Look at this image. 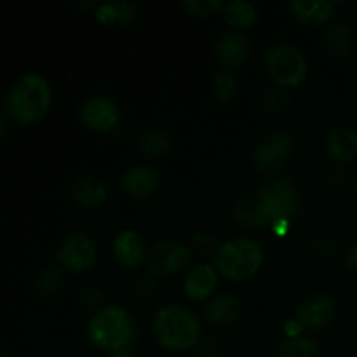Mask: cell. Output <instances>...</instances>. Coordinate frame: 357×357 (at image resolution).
Instances as JSON below:
<instances>
[{
    "label": "cell",
    "instance_id": "6da1fadb",
    "mask_svg": "<svg viewBox=\"0 0 357 357\" xmlns=\"http://www.w3.org/2000/svg\"><path fill=\"white\" fill-rule=\"evenodd\" d=\"M51 105V87L38 73H24L10 86L6 96L7 114L17 122L30 124L45 115Z\"/></svg>",
    "mask_w": 357,
    "mask_h": 357
},
{
    "label": "cell",
    "instance_id": "7a4b0ae2",
    "mask_svg": "<svg viewBox=\"0 0 357 357\" xmlns=\"http://www.w3.org/2000/svg\"><path fill=\"white\" fill-rule=\"evenodd\" d=\"M155 335L167 351H187L201 335V323L192 310L181 305H167L155 316Z\"/></svg>",
    "mask_w": 357,
    "mask_h": 357
},
{
    "label": "cell",
    "instance_id": "3957f363",
    "mask_svg": "<svg viewBox=\"0 0 357 357\" xmlns=\"http://www.w3.org/2000/svg\"><path fill=\"white\" fill-rule=\"evenodd\" d=\"M135 335V319L126 310L115 307H108L94 314L89 324V338L93 344L107 351L129 347Z\"/></svg>",
    "mask_w": 357,
    "mask_h": 357
},
{
    "label": "cell",
    "instance_id": "277c9868",
    "mask_svg": "<svg viewBox=\"0 0 357 357\" xmlns=\"http://www.w3.org/2000/svg\"><path fill=\"white\" fill-rule=\"evenodd\" d=\"M264 261L261 248L250 239H230L218 248L216 267L230 281L250 279Z\"/></svg>",
    "mask_w": 357,
    "mask_h": 357
},
{
    "label": "cell",
    "instance_id": "5b68a950",
    "mask_svg": "<svg viewBox=\"0 0 357 357\" xmlns=\"http://www.w3.org/2000/svg\"><path fill=\"white\" fill-rule=\"evenodd\" d=\"M268 73L278 84L295 87L305 79L307 59L300 49L291 44H278L267 52L265 58Z\"/></svg>",
    "mask_w": 357,
    "mask_h": 357
},
{
    "label": "cell",
    "instance_id": "8992f818",
    "mask_svg": "<svg viewBox=\"0 0 357 357\" xmlns=\"http://www.w3.org/2000/svg\"><path fill=\"white\" fill-rule=\"evenodd\" d=\"M258 201L264 206L272 227L279 222H289L298 209V194L288 180H271L258 192Z\"/></svg>",
    "mask_w": 357,
    "mask_h": 357
},
{
    "label": "cell",
    "instance_id": "52a82bcc",
    "mask_svg": "<svg viewBox=\"0 0 357 357\" xmlns=\"http://www.w3.org/2000/svg\"><path fill=\"white\" fill-rule=\"evenodd\" d=\"M98 258L96 243L87 234L77 232L66 237L58 250V261L72 272L87 271Z\"/></svg>",
    "mask_w": 357,
    "mask_h": 357
},
{
    "label": "cell",
    "instance_id": "ba28073f",
    "mask_svg": "<svg viewBox=\"0 0 357 357\" xmlns=\"http://www.w3.org/2000/svg\"><path fill=\"white\" fill-rule=\"evenodd\" d=\"M293 150V139L286 132H272L265 136L253 155L255 166L264 173H274L288 162Z\"/></svg>",
    "mask_w": 357,
    "mask_h": 357
},
{
    "label": "cell",
    "instance_id": "9c48e42d",
    "mask_svg": "<svg viewBox=\"0 0 357 357\" xmlns=\"http://www.w3.org/2000/svg\"><path fill=\"white\" fill-rule=\"evenodd\" d=\"M335 319V302L326 293H314L305 296L296 312V321L302 328L321 331L330 326Z\"/></svg>",
    "mask_w": 357,
    "mask_h": 357
},
{
    "label": "cell",
    "instance_id": "30bf717a",
    "mask_svg": "<svg viewBox=\"0 0 357 357\" xmlns=\"http://www.w3.org/2000/svg\"><path fill=\"white\" fill-rule=\"evenodd\" d=\"M190 261L192 253L185 244L178 243V241H164L153 248L150 268L155 275L176 274V272L185 271Z\"/></svg>",
    "mask_w": 357,
    "mask_h": 357
},
{
    "label": "cell",
    "instance_id": "8fae6325",
    "mask_svg": "<svg viewBox=\"0 0 357 357\" xmlns=\"http://www.w3.org/2000/svg\"><path fill=\"white\" fill-rule=\"evenodd\" d=\"M80 119L87 128L94 131L107 132L112 131L121 121V112L119 107L105 96L89 98L86 103L80 107Z\"/></svg>",
    "mask_w": 357,
    "mask_h": 357
},
{
    "label": "cell",
    "instance_id": "7c38bea8",
    "mask_svg": "<svg viewBox=\"0 0 357 357\" xmlns=\"http://www.w3.org/2000/svg\"><path fill=\"white\" fill-rule=\"evenodd\" d=\"M326 152L337 162H349L357 155V131L351 126H337L326 139Z\"/></svg>",
    "mask_w": 357,
    "mask_h": 357
},
{
    "label": "cell",
    "instance_id": "4fadbf2b",
    "mask_svg": "<svg viewBox=\"0 0 357 357\" xmlns=\"http://www.w3.org/2000/svg\"><path fill=\"white\" fill-rule=\"evenodd\" d=\"M114 251L117 260L121 261L124 267L135 268L139 267L145 260L146 248L139 234L132 232V230H124L115 237Z\"/></svg>",
    "mask_w": 357,
    "mask_h": 357
},
{
    "label": "cell",
    "instance_id": "5bb4252c",
    "mask_svg": "<svg viewBox=\"0 0 357 357\" xmlns=\"http://www.w3.org/2000/svg\"><path fill=\"white\" fill-rule=\"evenodd\" d=\"M122 185L135 197H152L159 188V176L146 166H132L122 176Z\"/></svg>",
    "mask_w": 357,
    "mask_h": 357
},
{
    "label": "cell",
    "instance_id": "9a60e30c",
    "mask_svg": "<svg viewBox=\"0 0 357 357\" xmlns=\"http://www.w3.org/2000/svg\"><path fill=\"white\" fill-rule=\"evenodd\" d=\"M248 52H250V42L244 35L237 33V31L225 33L216 45L218 61L225 68H234V66L241 65L246 59Z\"/></svg>",
    "mask_w": 357,
    "mask_h": 357
},
{
    "label": "cell",
    "instance_id": "2e32d148",
    "mask_svg": "<svg viewBox=\"0 0 357 357\" xmlns=\"http://www.w3.org/2000/svg\"><path fill=\"white\" fill-rule=\"evenodd\" d=\"M216 288V272L211 265L201 264L194 267L185 281V291L194 302L206 300Z\"/></svg>",
    "mask_w": 357,
    "mask_h": 357
},
{
    "label": "cell",
    "instance_id": "e0dca14e",
    "mask_svg": "<svg viewBox=\"0 0 357 357\" xmlns=\"http://www.w3.org/2000/svg\"><path fill=\"white\" fill-rule=\"evenodd\" d=\"M291 10L302 23L319 26L333 17L335 3L328 0H295L291 2Z\"/></svg>",
    "mask_w": 357,
    "mask_h": 357
},
{
    "label": "cell",
    "instance_id": "ac0fdd59",
    "mask_svg": "<svg viewBox=\"0 0 357 357\" xmlns=\"http://www.w3.org/2000/svg\"><path fill=\"white\" fill-rule=\"evenodd\" d=\"M241 314V300L234 295H218L206 307V319L211 324H232Z\"/></svg>",
    "mask_w": 357,
    "mask_h": 357
},
{
    "label": "cell",
    "instance_id": "d6986e66",
    "mask_svg": "<svg viewBox=\"0 0 357 357\" xmlns=\"http://www.w3.org/2000/svg\"><path fill=\"white\" fill-rule=\"evenodd\" d=\"M70 192H72V197L80 206H86V208L100 206L101 202H105V199L108 195L107 185L93 176H82L79 180H75Z\"/></svg>",
    "mask_w": 357,
    "mask_h": 357
},
{
    "label": "cell",
    "instance_id": "ffe728a7",
    "mask_svg": "<svg viewBox=\"0 0 357 357\" xmlns=\"http://www.w3.org/2000/svg\"><path fill=\"white\" fill-rule=\"evenodd\" d=\"M234 218L243 227H250V229H264V227L268 225L272 227L271 220H268L267 213H265L258 197L244 199V201L237 202L234 206Z\"/></svg>",
    "mask_w": 357,
    "mask_h": 357
},
{
    "label": "cell",
    "instance_id": "44dd1931",
    "mask_svg": "<svg viewBox=\"0 0 357 357\" xmlns=\"http://www.w3.org/2000/svg\"><path fill=\"white\" fill-rule=\"evenodd\" d=\"M356 33L354 28L349 23H335L330 30L326 31V45L328 51L335 56H347L351 49L354 47Z\"/></svg>",
    "mask_w": 357,
    "mask_h": 357
},
{
    "label": "cell",
    "instance_id": "7402d4cb",
    "mask_svg": "<svg viewBox=\"0 0 357 357\" xmlns=\"http://www.w3.org/2000/svg\"><path fill=\"white\" fill-rule=\"evenodd\" d=\"M138 145L146 155L150 157H166L171 152V138L167 132H164L162 129L157 128H149L145 131H142L138 138Z\"/></svg>",
    "mask_w": 357,
    "mask_h": 357
},
{
    "label": "cell",
    "instance_id": "603a6c76",
    "mask_svg": "<svg viewBox=\"0 0 357 357\" xmlns=\"http://www.w3.org/2000/svg\"><path fill=\"white\" fill-rule=\"evenodd\" d=\"M96 17L103 23H131L138 17V9L131 2H112L103 3L96 10Z\"/></svg>",
    "mask_w": 357,
    "mask_h": 357
},
{
    "label": "cell",
    "instance_id": "cb8c5ba5",
    "mask_svg": "<svg viewBox=\"0 0 357 357\" xmlns=\"http://www.w3.org/2000/svg\"><path fill=\"white\" fill-rule=\"evenodd\" d=\"M255 7L244 0H234V2L223 6V17L234 26L246 28L255 21Z\"/></svg>",
    "mask_w": 357,
    "mask_h": 357
},
{
    "label": "cell",
    "instance_id": "d4e9b609",
    "mask_svg": "<svg viewBox=\"0 0 357 357\" xmlns=\"http://www.w3.org/2000/svg\"><path fill=\"white\" fill-rule=\"evenodd\" d=\"M278 357H319V347L310 338H289L281 345Z\"/></svg>",
    "mask_w": 357,
    "mask_h": 357
},
{
    "label": "cell",
    "instance_id": "484cf974",
    "mask_svg": "<svg viewBox=\"0 0 357 357\" xmlns=\"http://www.w3.org/2000/svg\"><path fill=\"white\" fill-rule=\"evenodd\" d=\"M63 281V271L58 267V265H49L47 268L40 272L35 279V288L40 295L49 296V295H54L56 291L59 289Z\"/></svg>",
    "mask_w": 357,
    "mask_h": 357
},
{
    "label": "cell",
    "instance_id": "4316f807",
    "mask_svg": "<svg viewBox=\"0 0 357 357\" xmlns=\"http://www.w3.org/2000/svg\"><path fill=\"white\" fill-rule=\"evenodd\" d=\"M213 89L218 100L229 101L236 96L237 93V79L230 70H223L216 75L215 82H213Z\"/></svg>",
    "mask_w": 357,
    "mask_h": 357
},
{
    "label": "cell",
    "instance_id": "83f0119b",
    "mask_svg": "<svg viewBox=\"0 0 357 357\" xmlns=\"http://www.w3.org/2000/svg\"><path fill=\"white\" fill-rule=\"evenodd\" d=\"M181 6L188 13L197 14V16H209V14L223 9V3L220 0H185V2H181Z\"/></svg>",
    "mask_w": 357,
    "mask_h": 357
},
{
    "label": "cell",
    "instance_id": "f1b7e54d",
    "mask_svg": "<svg viewBox=\"0 0 357 357\" xmlns=\"http://www.w3.org/2000/svg\"><path fill=\"white\" fill-rule=\"evenodd\" d=\"M289 103V96L281 89H271L264 94L261 98V107L265 108L267 112H279Z\"/></svg>",
    "mask_w": 357,
    "mask_h": 357
},
{
    "label": "cell",
    "instance_id": "f546056e",
    "mask_svg": "<svg viewBox=\"0 0 357 357\" xmlns=\"http://www.w3.org/2000/svg\"><path fill=\"white\" fill-rule=\"evenodd\" d=\"M80 302H82L84 309L87 310H103L101 307H103V293L100 291V289H86V291L82 293V298H80Z\"/></svg>",
    "mask_w": 357,
    "mask_h": 357
},
{
    "label": "cell",
    "instance_id": "4dcf8cb0",
    "mask_svg": "<svg viewBox=\"0 0 357 357\" xmlns=\"http://www.w3.org/2000/svg\"><path fill=\"white\" fill-rule=\"evenodd\" d=\"M192 241H194V246L199 253H209V251L218 248V241H216V237L213 236V234L201 232L197 234V236H194V239Z\"/></svg>",
    "mask_w": 357,
    "mask_h": 357
},
{
    "label": "cell",
    "instance_id": "1f68e13d",
    "mask_svg": "<svg viewBox=\"0 0 357 357\" xmlns=\"http://www.w3.org/2000/svg\"><path fill=\"white\" fill-rule=\"evenodd\" d=\"M316 250H317V253H319V257L328 258V257H333L337 246H335V243L331 239H328V237H323V239L317 241Z\"/></svg>",
    "mask_w": 357,
    "mask_h": 357
},
{
    "label": "cell",
    "instance_id": "d6a6232c",
    "mask_svg": "<svg viewBox=\"0 0 357 357\" xmlns=\"http://www.w3.org/2000/svg\"><path fill=\"white\" fill-rule=\"evenodd\" d=\"M199 357H223V352L218 344H215L213 340H206L199 351Z\"/></svg>",
    "mask_w": 357,
    "mask_h": 357
},
{
    "label": "cell",
    "instance_id": "836d02e7",
    "mask_svg": "<svg viewBox=\"0 0 357 357\" xmlns=\"http://www.w3.org/2000/svg\"><path fill=\"white\" fill-rule=\"evenodd\" d=\"M345 264H347V267L351 268V271L357 272V244L349 248L347 255H345Z\"/></svg>",
    "mask_w": 357,
    "mask_h": 357
},
{
    "label": "cell",
    "instance_id": "e575fe53",
    "mask_svg": "<svg viewBox=\"0 0 357 357\" xmlns=\"http://www.w3.org/2000/svg\"><path fill=\"white\" fill-rule=\"evenodd\" d=\"M302 324L298 323V321H289L288 324H286V333L289 335L291 338H296V335H300V331H302Z\"/></svg>",
    "mask_w": 357,
    "mask_h": 357
},
{
    "label": "cell",
    "instance_id": "d590c367",
    "mask_svg": "<svg viewBox=\"0 0 357 357\" xmlns=\"http://www.w3.org/2000/svg\"><path fill=\"white\" fill-rule=\"evenodd\" d=\"M108 357H136V354L131 347H122L117 349V351H112Z\"/></svg>",
    "mask_w": 357,
    "mask_h": 357
},
{
    "label": "cell",
    "instance_id": "8d00e7d4",
    "mask_svg": "<svg viewBox=\"0 0 357 357\" xmlns=\"http://www.w3.org/2000/svg\"><path fill=\"white\" fill-rule=\"evenodd\" d=\"M6 129H7V122H6V119H3L2 115H0V138H2V136H3Z\"/></svg>",
    "mask_w": 357,
    "mask_h": 357
}]
</instances>
